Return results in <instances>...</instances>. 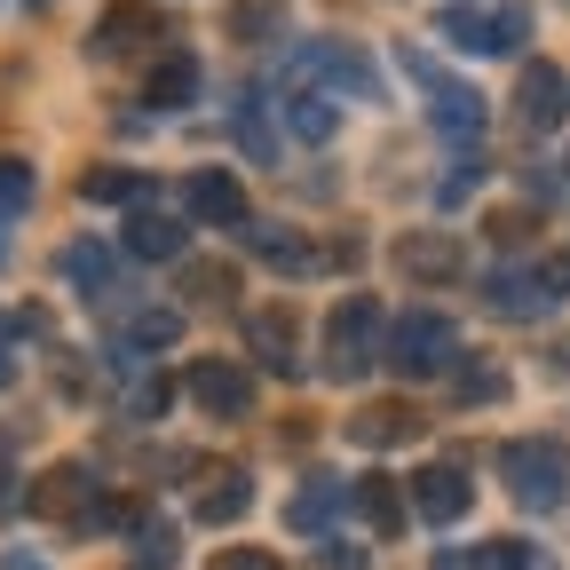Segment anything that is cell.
<instances>
[{"instance_id":"obj_2","label":"cell","mask_w":570,"mask_h":570,"mask_svg":"<svg viewBox=\"0 0 570 570\" xmlns=\"http://www.w3.org/2000/svg\"><path fill=\"white\" fill-rule=\"evenodd\" d=\"M499 475H508L515 508H531V515L570 508V444H554V436H515L499 452Z\"/></svg>"},{"instance_id":"obj_17","label":"cell","mask_w":570,"mask_h":570,"mask_svg":"<svg viewBox=\"0 0 570 570\" xmlns=\"http://www.w3.org/2000/svg\"><path fill=\"white\" fill-rule=\"evenodd\" d=\"M475 508V483L460 475V468H428V475H412V515L420 523H460Z\"/></svg>"},{"instance_id":"obj_30","label":"cell","mask_w":570,"mask_h":570,"mask_svg":"<svg viewBox=\"0 0 570 570\" xmlns=\"http://www.w3.org/2000/svg\"><path fill=\"white\" fill-rule=\"evenodd\" d=\"M175 333H183V317H175V309H135V325H127V341H135V348H167Z\"/></svg>"},{"instance_id":"obj_23","label":"cell","mask_w":570,"mask_h":570,"mask_svg":"<svg viewBox=\"0 0 570 570\" xmlns=\"http://www.w3.org/2000/svg\"><path fill=\"white\" fill-rule=\"evenodd\" d=\"M356 508H365L373 539H404V491H396V475H365V491H356Z\"/></svg>"},{"instance_id":"obj_27","label":"cell","mask_w":570,"mask_h":570,"mask_svg":"<svg viewBox=\"0 0 570 570\" xmlns=\"http://www.w3.org/2000/svg\"><path fill=\"white\" fill-rule=\"evenodd\" d=\"M230 135L246 142V159H254V167H269V159H277V142H269V127H262V96H238V111H230Z\"/></svg>"},{"instance_id":"obj_39","label":"cell","mask_w":570,"mask_h":570,"mask_svg":"<svg viewBox=\"0 0 570 570\" xmlns=\"http://www.w3.org/2000/svg\"><path fill=\"white\" fill-rule=\"evenodd\" d=\"M9 381H17V356H9V348H0V389H9Z\"/></svg>"},{"instance_id":"obj_25","label":"cell","mask_w":570,"mask_h":570,"mask_svg":"<svg viewBox=\"0 0 570 570\" xmlns=\"http://www.w3.org/2000/svg\"><path fill=\"white\" fill-rule=\"evenodd\" d=\"M285 127H294L302 142H333V127H341V111H333L325 96H309V88H294V96H285Z\"/></svg>"},{"instance_id":"obj_8","label":"cell","mask_w":570,"mask_h":570,"mask_svg":"<svg viewBox=\"0 0 570 570\" xmlns=\"http://www.w3.org/2000/svg\"><path fill=\"white\" fill-rule=\"evenodd\" d=\"M183 389H190V404L206 420H246L254 412V373L238 365V356H198V365L183 373Z\"/></svg>"},{"instance_id":"obj_6","label":"cell","mask_w":570,"mask_h":570,"mask_svg":"<svg viewBox=\"0 0 570 570\" xmlns=\"http://www.w3.org/2000/svg\"><path fill=\"white\" fill-rule=\"evenodd\" d=\"M444 40L468 48V56H515L531 40V9H523V0H499V9H452Z\"/></svg>"},{"instance_id":"obj_34","label":"cell","mask_w":570,"mask_h":570,"mask_svg":"<svg viewBox=\"0 0 570 570\" xmlns=\"http://www.w3.org/2000/svg\"><path fill=\"white\" fill-rule=\"evenodd\" d=\"M214 570H285L269 547H230V554H214Z\"/></svg>"},{"instance_id":"obj_38","label":"cell","mask_w":570,"mask_h":570,"mask_svg":"<svg viewBox=\"0 0 570 570\" xmlns=\"http://www.w3.org/2000/svg\"><path fill=\"white\" fill-rule=\"evenodd\" d=\"M0 570H48V562H40V554H24V547H17V554H0Z\"/></svg>"},{"instance_id":"obj_21","label":"cell","mask_w":570,"mask_h":570,"mask_svg":"<svg viewBox=\"0 0 570 570\" xmlns=\"http://www.w3.org/2000/svg\"><path fill=\"white\" fill-rule=\"evenodd\" d=\"M183 246H190V230L175 214H135L127 223V254H142V262H183Z\"/></svg>"},{"instance_id":"obj_20","label":"cell","mask_w":570,"mask_h":570,"mask_svg":"<svg viewBox=\"0 0 570 570\" xmlns=\"http://www.w3.org/2000/svg\"><path fill=\"white\" fill-rule=\"evenodd\" d=\"M190 96H198V56L190 48H167L151 63V80H142V104H151V111H183Z\"/></svg>"},{"instance_id":"obj_3","label":"cell","mask_w":570,"mask_h":570,"mask_svg":"<svg viewBox=\"0 0 570 570\" xmlns=\"http://www.w3.org/2000/svg\"><path fill=\"white\" fill-rule=\"evenodd\" d=\"M32 515H48V523H63V531H104V523L127 515V508H111V499H104V483H96L88 460H56V468L32 483Z\"/></svg>"},{"instance_id":"obj_12","label":"cell","mask_w":570,"mask_h":570,"mask_svg":"<svg viewBox=\"0 0 570 570\" xmlns=\"http://www.w3.org/2000/svg\"><path fill=\"white\" fill-rule=\"evenodd\" d=\"M515 119L531 135H554L570 119V71L562 63H523V88H515Z\"/></svg>"},{"instance_id":"obj_29","label":"cell","mask_w":570,"mask_h":570,"mask_svg":"<svg viewBox=\"0 0 570 570\" xmlns=\"http://www.w3.org/2000/svg\"><path fill=\"white\" fill-rule=\"evenodd\" d=\"M32 190H40V183H32L24 159H0V223H17V214L32 206Z\"/></svg>"},{"instance_id":"obj_33","label":"cell","mask_w":570,"mask_h":570,"mask_svg":"<svg viewBox=\"0 0 570 570\" xmlns=\"http://www.w3.org/2000/svg\"><path fill=\"white\" fill-rule=\"evenodd\" d=\"M483 570H547V562H539L531 539H491V547H483Z\"/></svg>"},{"instance_id":"obj_16","label":"cell","mask_w":570,"mask_h":570,"mask_svg":"<svg viewBox=\"0 0 570 570\" xmlns=\"http://www.w3.org/2000/svg\"><path fill=\"white\" fill-rule=\"evenodd\" d=\"M63 277L80 285L96 309H127V285H119V269H111V246H96V238L63 246Z\"/></svg>"},{"instance_id":"obj_28","label":"cell","mask_w":570,"mask_h":570,"mask_svg":"<svg viewBox=\"0 0 570 570\" xmlns=\"http://www.w3.org/2000/svg\"><path fill=\"white\" fill-rule=\"evenodd\" d=\"M285 32V9H269V0H238L230 9V40H269Z\"/></svg>"},{"instance_id":"obj_14","label":"cell","mask_w":570,"mask_h":570,"mask_svg":"<svg viewBox=\"0 0 570 570\" xmlns=\"http://www.w3.org/2000/svg\"><path fill=\"white\" fill-rule=\"evenodd\" d=\"M483 309L531 325V317L554 309V294H547V277H539V269H491V277H483Z\"/></svg>"},{"instance_id":"obj_22","label":"cell","mask_w":570,"mask_h":570,"mask_svg":"<svg viewBox=\"0 0 570 570\" xmlns=\"http://www.w3.org/2000/svg\"><path fill=\"white\" fill-rule=\"evenodd\" d=\"M246 508H254V483H246L238 468H214L190 515H198V523H230V515H246Z\"/></svg>"},{"instance_id":"obj_32","label":"cell","mask_w":570,"mask_h":570,"mask_svg":"<svg viewBox=\"0 0 570 570\" xmlns=\"http://www.w3.org/2000/svg\"><path fill=\"white\" fill-rule=\"evenodd\" d=\"M499 396H508L499 365H460V404H499Z\"/></svg>"},{"instance_id":"obj_7","label":"cell","mask_w":570,"mask_h":570,"mask_svg":"<svg viewBox=\"0 0 570 570\" xmlns=\"http://www.w3.org/2000/svg\"><path fill=\"white\" fill-rule=\"evenodd\" d=\"M412 80L428 88V127H436L444 142H475V135H483V96H475L468 80H444L428 56H412Z\"/></svg>"},{"instance_id":"obj_35","label":"cell","mask_w":570,"mask_h":570,"mask_svg":"<svg viewBox=\"0 0 570 570\" xmlns=\"http://www.w3.org/2000/svg\"><path fill=\"white\" fill-rule=\"evenodd\" d=\"M428 570H483V547H436Z\"/></svg>"},{"instance_id":"obj_11","label":"cell","mask_w":570,"mask_h":570,"mask_svg":"<svg viewBox=\"0 0 570 570\" xmlns=\"http://www.w3.org/2000/svg\"><path fill=\"white\" fill-rule=\"evenodd\" d=\"M420 436H428V412L404 404V396L365 404V412L348 420V444H356V452H396V444H420Z\"/></svg>"},{"instance_id":"obj_15","label":"cell","mask_w":570,"mask_h":570,"mask_svg":"<svg viewBox=\"0 0 570 570\" xmlns=\"http://www.w3.org/2000/svg\"><path fill=\"white\" fill-rule=\"evenodd\" d=\"M341 508H348V483L317 468V475H302V491H294V499H285V523H294L302 539H325Z\"/></svg>"},{"instance_id":"obj_24","label":"cell","mask_w":570,"mask_h":570,"mask_svg":"<svg viewBox=\"0 0 570 570\" xmlns=\"http://www.w3.org/2000/svg\"><path fill=\"white\" fill-rule=\"evenodd\" d=\"M80 198H88V206H135V198H151V183L127 175V167H88V175H80Z\"/></svg>"},{"instance_id":"obj_18","label":"cell","mask_w":570,"mask_h":570,"mask_svg":"<svg viewBox=\"0 0 570 570\" xmlns=\"http://www.w3.org/2000/svg\"><path fill=\"white\" fill-rule=\"evenodd\" d=\"M246 246L277 269V277H309V269H325L333 254L325 246H309V238H294V230H285V223H246Z\"/></svg>"},{"instance_id":"obj_1","label":"cell","mask_w":570,"mask_h":570,"mask_svg":"<svg viewBox=\"0 0 570 570\" xmlns=\"http://www.w3.org/2000/svg\"><path fill=\"white\" fill-rule=\"evenodd\" d=\"M381 356H389V317H381V302H373V294H341L333 317H325V341H317L325 381H365Z\"/></svg>"},{"instance_id":"obj_36","label":"cell","mask_w":570,"mask_h":570,"mask_svg":"<svg viewBox=\"0 0 570 570\" xmlns=\"http://www.w3.org/2000/svg\"><path fill=\"white\" fill-rule=\"evenodd\" d=\"M468 190H475V159H460V167H452V175H444V190H436V198H444V206H452V198H468Z\"/></svg>"},{"instance_id":"obj_19","label":"cell","mask_w":570,"mask_h":570,"mask_svg":"<svg viewBox=\"0 0 570 570\" xmlns=\"http://www.w3.org/2000/svg\"><path fill=\"white\" fill-rule=\"evenodd\" d=\"M396 269H404V277H428V285H444V277H460V238H444V230H412V238H396Z\"/></svg>"},{"instance_id":"obj_10","label":"cell","mask_w":570,"mask_h":570,"mask_svg":"<svg viewBox=\"0 0 570 570\" xmlns=\"http://www.w3.org/2000/svg\"><path fill=\"white\" fill-rule=\"evenodd\" d=\"M151 40H167V17L151 9V0H111V9L96 17V32H88L96 56H135V48H151Z\"/></svg>"},{"instance_id":"obj_31","label":"cell","mask_w":570,"mask_h":570,"mask_svg":"<svg viewBox=\"0 0 570 570\" xmlns=\"http://www.w3.org/2000/svg\"><path fill=\"white\" fill-rule=\"evenodd\" d=\"M183 285H190V302H230V262H190Z\"/></svg>"},{"instance_id":"obj_26","label":"cell","mask_w":570,"mask_h":570,"mask_svg":"<svg viewBox=\"0 0 570 570\" xmlns=\"http://www.w3.org/2000/svg\"><path fill=\"white\" fill-rule=\"evenodd\" d=\"M175 523L167 515H135V570H175Z\"/></svg>"},{"instance_id":"obj_5","label":"cell","mask_w":570,"mask_h":570,"mask_svg":"<svg viewBox=\"0 0 570 570\" xmlns=\"http://www.w3.org/2000/svg\"><path fill=\"white\" fill-rule=\"evenodd\" d=\"M294 88H333L356 104H381V63L356 40H302L294 48Z\"/></svg>"},{"instance_id":"obj_13","label":"cell","mask_w":570,"mask_h":570,"mask_svg":"<svg viewBox=\"0 0 570 570\" xmlns=\"http://www.w3.org/2000/svg\"><path fill=\"white\" fill-rule=\"evenodd\" d=\"M183 214H190V223L246 230V190H238V175H230V167H198V175L183 183Z\"/></svg>"},{"instance_id":"obj_9","label":"cell","mask_w":570,"mask_h":570,"mask_svg":"<svg viewBox=\"0 0 570 570\" xmlns=\"http://www.w3.org/2000/svg\"><path fill=\"white\" fill-rule=\"evenodd\" d=\"M246 341H254V356H262L269 373H285V381L302 373V309H294V302L246 309Z\"/></svg>"},{"instance_id":"obj_37","label":"cell","mask_w":570,"mask_h":570,"mask_svg":"<svg viewBox=\"0 0 570 570\" xmlns=\"http://www.w3.org/2000/svg\"><path fill=\"white\" fill-rule=\"evenodd\" d=\"M539 277H547V294H554V302H570V254H554Z\"/></svg>"},{"instance_id":"obj_4","label":"cell","mask_w":570,"mask_h":570,"mask_svg":"<svg viewBox=\"0 0 570 570\" xmlns=\"http://www.w3.org/2000/svg\"><path fill=\"white\" fill-rule=\"evenodd\" d=\"M389 365H396L404 381H444V373H460V325H452L444 309H404V317L389 325Z\"/></svg>"}]
</instances>
